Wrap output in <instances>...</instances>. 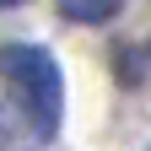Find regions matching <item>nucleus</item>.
Segmentation results:
<instances>
[{"label": "nucleus", "instance_id": "nucleus-3", "mask_svg": "<svg viewBox=\"0 0 151 151\" xmlns=\"http://www.w3.org/2000/svg\"><path fill=\"white\" fill-rule=\"evenodd\" d=\"M60 11L76 27H103V22H113L124 11V0H60Z\"/></svg>", "mask_w": 151, "mask_h": 151}, {"label": "nucleus", "instance_id": "nucleus-1", "mask_svg": "<svg viewBox=\"0 0 151 151\" xmlns=\"http://www.w3.org/2000/svg\"><path fill=\"white\" fill-rule=\"evenodd\" d=\"M0 81H6L16 97H22V108L38 119L43 140L60 129L65 76H60V65H54L49 49H38V43H6V49H0Z\"/></svg>", "mask_w": 151, "mask_h": 151}, {"label": "nucleus", "instance_id": "nucleus-2", "mask_svg": "<svg viewBox=\"0 0 151 151\" xmlns=\"http://www.w3.org/2000/svg\"><path fill=\"white\" fill-rule=\"evenodd\" d=\"M43 140V129H38V119L22 108V97H0V151H27Z\"/></svg>", "mask_w": 151, "mask_h": 151}, {"label": "nucleus", "instance_id": "nucleus-4", "mask_svg": "<svg viewBox=\"0 0 151 151\" xmlns=\"http://www.w3.org/2000/svg\"><path fill=\"white\" fill-rule=\"evenodd\" d=\"M0 6H22V0H0Z\"/></svg>", "mask_w": 151, "mask_h": 151}]
</instances>
